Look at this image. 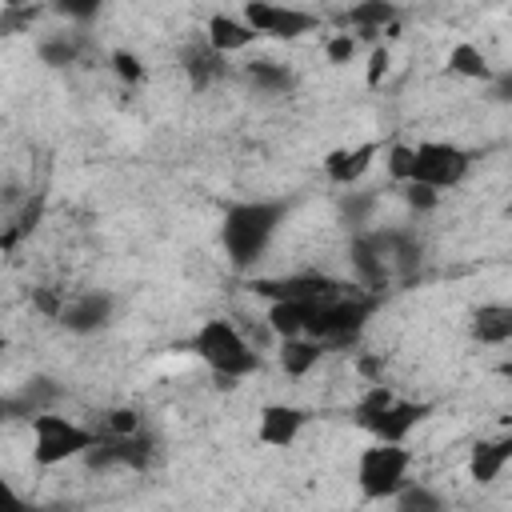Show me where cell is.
Returning a JSON list of instances; mask_svg holds the SVG:
<instances>
[{
	"label": "cell",
	"mask_w": 512,
	"mask_h": 512,
	"mask_svg": "<svg viewBox=\"0 0 512 512\" xmlns=\"http://www.w3.org/2000/svg\"><path fill=\"white\" fill-rule=\"evenodd\" d=\"M284 216H288L284 200H240V204H228L224 224H220V244H224L228 264L236 272L256 268L264 260V252L272 248Z\"/></svg>",
	"instance_id": "6da1fadb"
},
{
	"label": "cell",
	"mask_w": 512,
	"mask_h": 512,
	"mask_svg": "<svg viewBox=\"0 0 512 512\" xmlns=\"http://www.w3.org/2000/svg\"><path fill=\"white\" fill-rule=\"evenodd\" d=\"M192 352L204 368H212L216 380L224 384H236L252 372H260L264 364V352L244 336V328L228 316H212L204 320L196 332H192Z\"/></svg>",
	"instance_id": "7a4b0ae2"
},
{
	"label": "cell",
	"mask_w": 512,
	"mask_h": 512,
	"mask_svg": "<svg viewBox=\"0 0 512 512\" xmlns=\"http://www.w3.org/2000/svg\"><path fill=\"white\" fill-rule=\"evenodd\" d=\"M28 428H32V460L40 468H56V464H68V460H80L96 440L100 432L72 420V416H60L52 408H40L28 416Z\"/></svg>",
	"instance_id": "3957f363"
},
{
	"label": "cell",
	"mask_w": 512,
	"mask_h": 512,
	"mask_svg": "<svg viewBox=\"0 0 512 512\" xmlns=\"http://www.w3.org/2000/svg\"><path fill=\"white\" fill-rule=\"evenodd\" d=\"M408 472L412 452L392 440H372L356 456V488L364 492V500H392L408 484Z\"/></svg>",
	"instance_id": "277c9868"
},
{
	"label": "cell",
	"mask_w": 512,
	"mask_h": 512,
	"mask_svg": "<svg viewBox=\"0 0 512 512\" xmlns=\"http://www.w3.org/2000/svg\"><path fill=\"white\" fill-rule=\"evenodd\" d=\"M472 172V152L452 144V140H420L412 144V180L448 192L456 184H464V176Z\"/></svg>",
	"instance_id": "5b68a950"
},
{
	"label": "cell",
	"mask_w": 512,
	"mask_h": 512,
	"mask_svg": "<svg viewBox=\"0 0 512 512\" xmlns=\"http://www.w3.org/2000/svg\"><path fill=\"white\" fill-rule=\"evenodd\" d=\"M244 24L268 40H300L304 32L320 28V16L316 12H304L296 4H276V0H244Z\"/></svg>",
	"instance_id": "8992f818"
},
{
	"label": "cell",
	"mask_w": 512,
	"mask_h": 512,
	"mask_svg": "<svg viewBox=\"0 0 512 512\" xmlns=\"http://www.w3.org/2000/svg\"><path fill=\"white\" fill-rule=\"evenodd\" d=\"M428 412H432V404L428 400H392V404H384L380 412H372V416H364L360 420V428L372 436V440H392V444H408V436L428 420Z\"/></svg>",
	"instance_id": "52a82bcc"
},
{
	"label": "cell",
	"mask_w": 512,
	"mask_h": 512,
	"mask_svg": "<svg viewBox=\"0 0 512 512\" xmlns=\"http://www.w3.org/2000/svg\"><path fill=\"white\" fill-rule=\"evenodd\" d=\"M340 280L324 276V272H292V276H260L252 280V292L264 300H320L328 292H336Z\"/></svg>",
	"instance_id": "ba28073f"
},
{
	"label": "cell",
	"mask_w": 512,
	"mask_h": 512,
	"mask_svg": "<svg viewBox=\"0 0 512 512\" xmlns=\"http://www.w3.org/2000/svg\"><path fill=\"white\" fill-rule=\"evenodd\" d=\"M112 312H116V300L108 292H80V296H72V300L60 304V316L56 320L68 332H76V336H92V332H100V328L112 324Z\"/></svg>",
	"instance_id": "9c48e42d"
},
{
	"label": "cell",
	"mask_w": 512,
	"mask_h": 512,
	"mask_svg": "<svg viewBox=\"0 0 512 512\" xmlns=\"http://www.w3.org/2000/svg\"><path fill=\"white\" fill-rule=\"evenodd\" d=\"M308 424V412L296 404H264L256 420V440L268 448H292Z\"/></svg>",
	"instance_id": "30bf717a"
},
{
	"label": "cell",
	"mask_w": 512,
	"mask_h": 512,
	"mask_svg": "<svg viewBox=\"0 0 512 512\" xmlns=\"http://www.w3.org/2000/svg\"><path fill=\"white\" fill-rule=\"evenodd\" d=\"M376 156H380V144H376V140H364V144H356V148H332V152L324 156V176H328L336 188H356V184L368 176V168L376 164Z\"/></svg>",
	"instance_id": "8fae6325"
},
{
	"label": "cell",
	"mask_w": 512,
	"mask_h": 512,
	"mask_svg": "<svg viewBox=\"0 0 512 512\" xmlns=\"http://www.w3.org/2000/svg\"><path fill=\"white\" fill-rule=\"evenodd\" d=\"M344 20L356 40H380V32H396V4L392 0H356Z\"/></svg>",
	"instance_id": "7c38bea8"
},
{
	"label": "cell",
	"mask_w": 512,
	"mask_h": 512,
	"mask_svg": "<svg viewBox=\"0 0 512 512\" xmlns=\"http://www.w3.org/2000/svg\"><path fill=\"white\" fill-rule=\"evenodd\" d=\"M204 40L220 52V56H236L244 48H252L256 32L244 24V16H232V12H212L208 24H204Z\"/></svg>",
	"instance_id": "4fadbf2b"
},
{
	"label": "cell",
	"mask_w": 512,
	"mask_h": 512,
	"mask_svg": "<svg viewBox=\"0 0 512 512\" xmlns=\"http://www.w3.org/2000/svg\"><path fill=\"white\" fill-rule=\"evenodd\" d=\"M276 344H280L276 348V360H280L284 376H292V380H304L324 360V352H328V344L316 340V336H284Z\"/></svg>",
	"instance_id": "5bb4252c"
},
{
	"label": "cell",
	"mask_w": 512,
	"mask_h": 512,
	"mask_svg": "<svg viewBox=\"0 0 512 512\" xmlns=\"http://www.w3.org/2000/svg\"><path fill=\"white\" fill-rule=\"evenodd\" d=\"M512 460V436H496V440H476L468 452V480L476 484H492L504 464Z\"/></svg>",
	"instance_id": "9a60e30c"
},
{
	"label": "cell",
	"mask_w": 512,
	"mask_h": 512,
	"mask_svg": "<svg viewBox=\"0 0 512 512\" xmlns=\"http://www.w3.org/2000/svg\"><path fill=\"white\" fill-rule=\"evenodd\" d=\"M472 336L480 344H492V348H504L512 340V308L504 300L496 304H480L472 312Z\"/></svg>",
	"instance_id": "2e32d148"
},
{
	"label": "cell",
	"mask_w": 512,
	"mask_h": 512,
	"mask_svg": "<svg viewBox=\"0 0 512 512\" xmlns=\"http://www.w3.org/2000/svg\"><path fill=\"white\" fill-rule=\"evenodd\" d=\"M448 72L452 76H460V80H480V84H488L496 72H492V64H488V56H484V48L480 44H472V40H456L452 48H448Z\"/></svg>",
	"instance_id": "e0dca14e"
},
{
	"label": "cell",
	"mask_w": 512,
	"mask_h": 512,
	"mask_svg": "<svg viewBox=\"0 0 512 512\" xmlns=\"http://www.w3.org/2000/svg\"><path fill=\"white\" fill-rule=\"evenodd\" d=\"M184 72H188V80L196 84V88H204V84H212V80H220V72H224V60L228 56H220L204 36L200 40H192L188 48H184Z\"/></svg>",
	"instance_id": "ac0fdd59"
},
{
	"label": "cell",
	"mask_w": 512,
	"mask_h": 512,
	"mask_svg": "<svg viewBox=\"0 0 512 512\" xmlns=\"http://www.w3.org/2000/svg\"><path fill=\"white\" fill-rule=\"evenodd\" d=\"M244 76L260 88V92H288L292 88V68L280 60H248Z\"/></svg>",
	"instance_id": "d6986e66"
},
{
	"label": "cell",
	"mask_w": 512,
	"mask_h": 512,
	"mask_svg": "<svg viewBox=\"0 0 512 512\" xmlns=\"http://www.w3.org/2000/svg\"><path fill=\"white\" fill-rule=\"evenodd\" d=\"M36 56L48 64V68H64V64H76V56H80V44L72 40V36H44L40 40V48H36Z\"/></svg>",
	"instance_id": "ffe728a7"
},
{
	"label": "cell",
	"mask_w": 512,
	"mask_h": 512,
	"mask_svg": "<svg viewBox=\"0 0 512 512\" xmlns=\"http://www.w3.org/2000/svg\"><path fill=\"white\" fill-rule=\"evenodd\" d=\"M384 172H388L396 184H408V180H412V144L392 140V144L384 148Z\"/></svg>",
	"instance_id": "44dd1931"
},
{
	"label": "cell",
	"mask_w": 512,
	"mask_h": 512,
	"mask_svg": "<svg viewBox=\"0 0 512 512\" xmlns=\"http://www.w3.org/2000/svg\"><path fill=\"white\" fill-rule=\"evenodd\" d=\"M356 52H360V40H356L348 28H344V32H332V36L324 40V56H328V64H352Z\"/></svg>",
	"instance_id": "7402d4cb"
},
{
	"label": "cell",
	"mask_w": 512,
	"mask_h": 512,
	"mask_svg": "<svg viewBox=\"0 0 512 512\" xmlns=\"http://www.w3.org/2000/svg\"><path fill=\"white\" fill-rule=\"evenodd\" d=\"M392 500H396L400 508H424V512H436V508L444 504L436 492H428V488H424V484H416V480H408Z\"/></svg>",
	"instance_id": "603a6c76"
},
{
	"label": "cell",
	"mask_w": 512,
	"mask_h": 512,
	"mask_svg": "<svg viewBox=\"0 0 512 512\" xmlns=\"http://www.w3.org/2000/svg\"><path fill=\"white\" fill-rule=\"evenodd\" d=\"M108 60H112V72H116L124 84H140V80L148 76V68L140 64V56H136V52H128V48H116Z\"/></svg>",
	"instance_id": "cb8c5ba5"
},
{
	"label": "cell",
	"mask_w": 512,
	"mask_h": 512,
	"mask_svg": "<svg viewBox=\"0 0 512 512\" xmlns=\"http://www.w3.org/2000/svg\"><path fill=\"white\" fill-rule=\"evenodd\" d=\"M140 416L136 408H108L104 412V436H128V432H140Z\"/></svg>",
	"instance_id": "d4e9b609"
},
{
	"label": "cell",
	"mask_w": 512,
	"mask_h": 512,
	"mask_svg": "<svg viewBox=\"0 0 512 512\" xmlns=\"http://www.w3.org/2000/svg\"><path fill=\"white\" fill-rule=\"evenodd\" d=\"M388 68H392V52H388V44H372L364 84H368V88H380V84H384V76H388Z\"/></svg>",
	"instance_id": "484cf974"
},
{
	"label": "cell",
	"mask_w": 512,
	"mask_h": 512,
	"mask_svg": "<svg viewBox=\"0 0 512 512\" xmlns=\"http://www.w3.org/2000/svg\"><path fill=\"white\" fill-rule=\"evenodd\" d=\"M400 188H404L408 208H416V212H432V208L440 204V192L428 188V184H420V180H408V184H400Z\"/></svg>",
	"instance_id": "4316f807"
},
{
	"label": "cell",
	"mask_w": 512,
	"mask_h": 512,
	"mask_svg": "<svg viewBox=\"0 0 512 512\" xmlns=\"http://www.w3.org/2000/svg\"><path fill=\"white\" fill-rule=\"evenodd\" d=\"M36 408L28 404V396H0V424L8 420H28Z\"/></svg>",
	"instance_id": "83f0119b"
},
{
	"label": "cell",
	"mask_w": 512,
	"mask_h": 512,
	"mask_svg": "<svg viewBox=\"0 0 512 512\" xmlns=\"http://www.w3.org/2000/svg\"><path fill=\"white\" fill-rule=\"evenodd\" d=\"M100 4H104V0H56V8H60L64 16H72V20H92V16L100 12Z\"/></svg>",
	"instance_id": "f1b7e54d"
},
{
	"label": "cell",
	"mask_w": 512,
	"mask_h": 512,
	"mask_svg": "<svg viewBox=\"0 0 512 512\" xmlns=\"http://www.w3.org/2000/svg\"><path fill=\"white\" fill-rule=\"evenodd\" d=\"M16 508H24V496L12 488V480L0 472V512H16Z\"/></svg>",
	"instance_id": "f546056e"
},
{
	"label": "cell",
	"mask_w": 512,
	"mask_h": 512,
	"mask_svg": "<svg viewBox=\"0 0 512 512\" xmlns=\"http://www.w3.org/2000/svg\"><path fill=\"white\" fill-rule=\"evenodd\" d=\"M4 348H8V336H4V328H0V352H4Z\"/></svg>",
	"instance_id": "4dcf8cb0"
}]
</instances>
